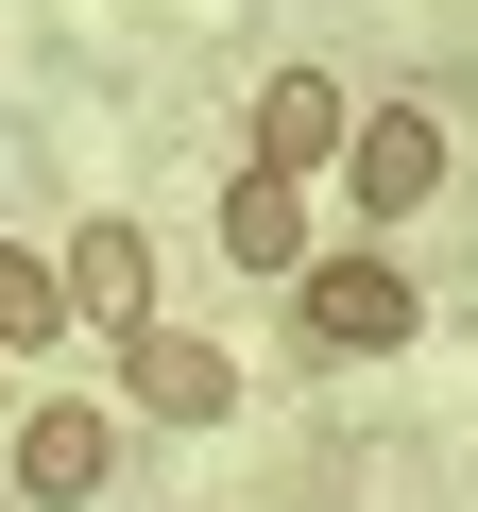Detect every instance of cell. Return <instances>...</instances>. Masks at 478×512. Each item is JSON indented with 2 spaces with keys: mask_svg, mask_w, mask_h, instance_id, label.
I'll use <instances>...</instances> for the list:
<instances>
[{
  "mask_svg": "<svg viewBox=\"0 0 478 512\" xmlns=\"http://www.w3.org/2000/svg\"><path fill=\"white\" fill-rule=\"evenodd\" d=\"M0 478H18L35 512H86V495L120 478V410H103V393H35L18 427H0Z\"/></svg>",
  "mask_w": 478,
  "mask_h": 512,
  "instance_id": "obj_1",
  "label": "cell"
},
{
  "mask_svg": "<svg viewBox=\"0 0 478 512\" xmlns=\"http://www.w3.org/2000/svg\"><path fill=\"white\" fill-rule=\"evenodd\" d=\"M120 410H137V427H222V410H239V359H222L205 325L154 308V325L120 342Z\"/></svg>",
  "mask_w": 478,
  "mask_h": 512,
  "instance_id": "obj_2",
  "label": "cell"
},
{
  "mask_svg": "<svg viewBox=\"0 0 478 512\" xmlns=\"http://www.w3.org/2000/svg\"><path fill=\"white\" fill-rule=\"evenodd\" d=\"M291 291H308V342H342V359H393V342L427 325V291L393 274V256H308Z\"/></svg>",
  "mask_w": 478,
  "mask_h": 512,
  "instance_id": "obj_3",
  "label": "cell"
},
{
  "mask_svg": "<svg viewBox=\"0 0 478 512\" xmlns=\"http://www.w3.org/2000/svg\"><path fill=\"white\" fill-rule=\"evenodd\" d=\"M427 188H444V120H427V103H359V137H342V205H359V222H410Z\"/></svg>",
  "mask_w": 478,
  "mask_h": 512,
  "instance_id": "obj_4",
  "label": "cell"
},
{
  "mask_svg": "<svg viewBox=\"0 0 478 512\" xmlns=\"http://www.w3.org/2000/svg\"><path fill=\"white\" fill-rule=\"evenodd\" d=\"M342 137H359V103H342L325 69H274V86H257V171H274V188H325Z\"/></svg>",
  "mask_w": 478,
  "mask_h": 512,
  "instance_id": "obj_5",
  "label": "cell"
},
{
  "mask_svg": "<svg viewBox=\"0 0 478 512\" xmlns=\"http://www.w3.org/2000/svg\"><path fill=\"white\" fill-rule=\"evenodd\" d=\"M308 256H325V188H274V171L222 188V274H308Z\"/></svg>",
  "mask_w": 478,
  "mask_h": 512,
  "instance_id": "obj_6",
  "label": "cell"
},
{
  "mask_svg": "<svg viewBox=\"0 0 478 512\" xmlns=\"http://www.w3.org/2000/svg\"><path fill=\"white\" fill-rule=\"evenodd\" d=\"M52 274H69V325H103V342H137V325H154V239H137V222H86Z\"/></svg>",
  "mask_w": 478,
  "mask_h": 512,
  "instance_id": "obj_7",
  "label": "cell"
},
{
  "mask_svg": "<svg viewBox=\"0 0 478 512\" xmlns=\"http://www.w3.org/2000/svg\"><path fill=\"white\" fill-rule=\"evenodd\" d=\"M52 325H69V274L35 239H0V359H52Z\"/></svg>",
  "mask_w": 478,
  "mask_h": 512,
  "instance_id": "obj_8",
  "label": "cell"
}]
</instances>
